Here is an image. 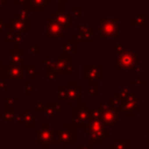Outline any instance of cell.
<instances>
[{
  "label": "cell",
  "instance_id": "obj_15",
  "mask_svg": "<svg viewBox=\"0 0 149 149\" xmlns=\"http://www.w3.org/2000/svg\"><path fill=\"white\" fill-rule=\"evenodd\" d=\"M54 0H27L24 3V8H27L29 12H40L43 13L48 7L51 6V2Z\"/></svg>",
  "mask_w": 149,
  "mask_h": 149
},
{
  "label": "cell",
  "instance_id": "obj_28",
  "mask_svg": "<svg viewBox=\"0 0 149 149\" xmlns=\"http://www.w3.org/2000/svg\"><path fill=\"white\" fill-rule=\"evenodd\" d=\"M83 6H72L71 7V14L73 17H80L81 14H83Z\"/></svg>",
  "mask_w": 149,
  "mask_h": 149
},
{
  "label": "cell",
  "instance_id": "obj_22",
  "mask_svg": "<svg viewBox=\"0 0 149 149\" xmlns=\"http://www.w3.org/2000/svg\"><path fill=\"white\" fill-rule=\"evenodd\" d=\"M8 77L10 79H16V80H21L23 79V70L21 66H16V65H10L9 66V71H8Z\"/></svg>",
  "mask_w": 149,
  "mask_h": 149
},
{
  "label": "cell",
  "instance_id": "obj_11",
  "mask_svg": "<svg viewBox=\"0 0 149 149\" xmlns=\"http://www.w3.org/2000/svg\"><path fill=\"white\" fill-rule=\"evenodd\" d=\"M93 28L90 27L86 23H79L77 26V31L72 34L71 37H73L78 43H84V44H91L94 42L93 37Z\"/></svg>",
  "mask_w": 149,
  "mask_h": 149
},
{
  "label": "cell",
  "instance_id": "obj_6",
  "mask_svg": "<svg viewBox=\"0 0 149 149\" xmlns=\"http://www.w3.org/2000/svg\"><path fill=\"white\" fill-rule=\"evenodd\" d=\"M98 107L100 108V120L106 127H113L118 123L119 116H120V111H118L114 106L107 102H99Z\"/></svg>",
  "mask_w": 149,
  "mask_h": 149
},
{
  "label": "cell",
  "instance_id": "obj_9",
  "mask_svg": "<svg viewBox=\"0 0 149 149\" xmlns=\"http://www.w3.org/2000/svg\"><path fill=\"white\" fill-rule=\"evenodd\" d=\"M55 129L51 128L50 123L41 125V128L36 130V143L41 146L42 149H49L51 143H54Z\"/></svg>",
  "mask_w": 149,
  "mask_h": 149
},
{
  "label": "cell",
  "instance_id": "obj_3",
  "mask_svg": "<svg viewBox=\"0 0 149 149\" xmlns=\"http://www.w3.org/2000/svg\"><path fill=\"white\" fill-rule=\"evenodd\" d=\"M99 38H119L120 37V17H102L98 19Z\"/></svg>",
  "mask_w": 149,
  "mask_h": 149
},
{
  "label": "cell",
  "instance_id": "obj_24",
  "mask_svg": "<svg viewBox=\"0 0 149 149\" xmlns=\"http://www.w3.org/2000/svg\"><path fill=\"white\" fill-rule=\"evenodd\" d=\"M87 92L91 97H98L99 95V85L95 80H90L87 84Z\"/></svg>",
  "mask_w": 149,
  "mask_h": 149
},
{
  "label": "cell",
  "instance_id": "obj_21",
  "mask_svg": "<svg viewBox=\"0 0 149 149\" xmlns=\"http://www.w3.org/2000/svg\"><path fill=\"white\" fill-rule=\"evenodd\" d=\"M61 111H62V106H61L59 102H56V104L55 102L47 104L45 105V109H44L45 115L48 118H55L57 115V113L61 112Z\"/></svg>",
  "mask_w": 149,
  "mask_h": 149
},
{
  "label": "cell",
  "instance_id": "obj_33",
  "mask_svg": "<svg viewBox=\"0 0 149 149\" xmlns=\"http://www.w3.org/2000/svg\"><path fill=\"white\" fill-rule=\"evenodd\" d=\"M29 49H30V51H31L34 55H38V54L41 52V44H38V43H36V44H31Z\"/></svg>",
  "mask_w": 149,
  "mask_h": 149
},
{
  "label": "cell",
  "instance_id": "obj_5",
  "mask_svg": "<svg viewBox=\"0 0 149 149\" xmlns=\"http://www.w3.org/2000/svg\"><path fill=\"white\" fill-rule=\"evenodd\" d=\"M72 123L77 127V128H81L83 132L86 129L90 119H91V114H90V107L87 105V102L83 101V99L77 101V106L72 107Z\"/></svg>",
  "mask_w": 149,
  "mask_h": 149
},
{
  "label": "cell",
  "instance_id": "obj_32",
  "mask_svg": "<svg viewBox=\"0 0 149 149\" xmlns=\"http://www.w3.org/2000/svg\"><path fill=\"white\" fill-rule=\"evenodd\" d=\"M123 50H126V45L123 43H116L114 45V54L115 55H119L120 52H122Z\"/></svg>",
  "mask_w": 149,
  "mask_h": 149
},
{
  "label": "cell",
  "instance_id": "obj_25",
  "mask_svg": "<svg viewBox=\"0 0 149 149\" xmlns=\"http://www.w3.org/2000/svg\"><path fill=\"white\" fill-rule=\"evenodd\" d=\"M23 122H24V126L27 128H31L34 127L35 122H34V116L33 114L29 112V108H26V113L23 114Z\"/></svg>",
  "mask_w": 149,
  "mask_h": 149
},
{
  "label": "cell",
  "instance_id": "obj_19",
  "mask_svg": "<svg viewBox=\"0 0 149 149\" xmlns=\"http://www.w3.org/2000/svg\"><path fill=\"white\" fill-rule=\"evenodd\" d=\"M62 52H64V54H66V55H70V56L77 55V54H78V42H77L73 37L66 38L65 43L63 44Z\"/></svg>",
  "mask_w": 149,
  "mask_h": 149
},
{
  "label": "cell",
  "instance_id": "obj_2",
  "mask_svg": "<svg viewBox=\"0 0 149 149\" xmlns=\"http://www.w3.org/2000/svg\"><path fill=\"white\" fill-rule=\"evenodd\" d=\"M84 132L87 134L88 143L91 144H102L105 140H107L109 136L107 127L101 122L100 118L98 116H91L90 122Z\"/></svg>",
  "mask_w": 149,
  "mask_h": 149
},
{
  "label": "cell",
  "instance_id": "obj_16",
  "mask_svg": "<svg viewBox=\"0 0 149 149\" xmlns=\"http://www.w3.org/2000/svg\"><path fill=\"white\" fill-rule=\"evenodd\" d=\"M50 16L54 17L58 23H61L66 29L71 28L72 24H73V16H72L71 12H68V10H65V12H57V10H55V12H52L50 14Z\"/></svg>",
  "mask_w": 149,
  "mask_h": 149
},
{
  "label": "cell",
  "instance_id": "obj_12",
  "mask_svg": "<svg viewBox=\"0 0 149 149\" xmlns=\"http://www.w3.org/2000/svg\"><path fill=\"white\" fill-rule=\"evenodd\" d=\"M104 71L105 68L101 64H97V65H83V79L86 81L90 80H104Z\"/></svg>",
  "mask_w": 149,
  "mask_h": 149
},
{
  "label": "cell",
  "instance_id": "obj_14",
  "mask_svg": "<svg viewBox=\"0 0 149 149\" xmlns=\"http://www.w3.org/2000/svg\"><path fill=\"white\" fill-rule=\"evenodd\" d=\"M6 27H8L10 30L17 31V33H29L30 31V27H29V19H22L16 13H14V15L12 17H9L8 23L6 24Z\"/></svg>",
  "mask_w": 149,
  "mask_h": 149
},
{
  "label": "cell",
  "instance_id": "obj_17",
  "mask_svg": "<svg viewBox=\"0 0 149 149\" xmlns=\"http://www.w3.org/2000/svg\"><path fill=\"white\" fill-rule=\"evenodd\" d=\"M24 59V51L19 48H14L9 50V63L10 65L22 66Z\"/></svg>",
  "mask_w": 149,
  "mask_h": 149
},
{
  "label": "cell",
  "instance_id": "obj_4",
  "mask_svg": "<svg viewBox=\"0 0 149 149\" xmlns=\"http://www.w3.org/2000/svg\"><path fill=\"white\" fill-rule=\"evenodd\" d=\"M54 143L61 146L77 143V127L73 123H62L61 128L55 129Z\"/></svg>",
  "mask_w": 149,
  "mask_h": 149
},
{
  "label": "cell",
  "instance_id": "obj_36",
  "mask_svg": "<svg viewBox=\"0 0 149 149\" xmlns=\"http://www.w3.org/2000/svg\"><path fill=\"white\" fill-rule=\"evenodd\" d=\"M77 149H93V146L91 143H88V144H78Z\"/></svg>",
  "mask_w": 149,
  "mask_h": 149
},
{
  "label": "cell",
  "instance_id": "obj_1",
  "mask_svg": "<svg viewBox=\"0 0 149 149\" xmlns=\"http://www.w3.org/2000/svg\"><path fill=\"white\" fill-rule=\"evenodd\" d=\"M114 69L120 70H133L136 74H141V55L134 50L126 49L119 55H115Z\"/></svg>",
  "mask_w": 149,
  "mask_h": 149
},
{
  "label": "cell",
  "instance_id": "obj_8",
  "mask_svg": "<svg viewBox=\"0 0 149 149\" xmlns=\"http://www.w3.org/2000/svg\"><path fill=\"white\" fill-rule=\"evenodd\" d=\"M72 56L66 55L64 52H61L56 56L55 59V70L58 72V74L63 76H70L73 70H77V65L72 63Z\"/></svg>",
  "mask_w": 149,
  "mask_h": 149
},
{
  "label": "cell",
  "instance_id": "obj_37",
  "mask_svg": "<svg viewBox=\"0 0 149 149\" xmlns=\"http://www.w3.org/2000/svg\"><path fill=\"white\" fill-rule=\"evenodd\" d=\"M8 6V0H0V12L3 9V7Z\"/></svg>",
  "mask_w": 149,
  "mask_h": 149
},
{
  "label": "cell",
  "instance_id": "obj_18",
  "mask_svg": "<svg viewBox=\"0 0 149 149\" xmlns=\"http://www.w3.org/2000/svg\"><path fill=\"white\" fill-rule=\"evenodd\" d=\"M147 13L146 12H136L132 17H130V27H147Z\"/></svg>",
  "mask_w": 149,
  "mask_h": 149
},
{
  "label": "cell",
  "instance_id": "obj_29",
  "mask_svg": "<svg viewBox=\"0 0 149 149\" xmlns=\"http://www.w3.org/2000/svg\"><path fill=\"white\" fill-rule=\"evenodd\" d=\"M58 76V72L55 70V69H49L47 68V74H45V78L49 79V80H55Z\"/></svg>",
  "mask_w": 149,
  "mask_h": 149
},
{
  "label": "cell",
  "instance_id": "obj_10",
  "mask_svg": "<svg viewBox=\"0 0 149 149\" xmlns=\"http://www.w3.org/2000/svg\"><path fill=\"white\" fill-rule=\"evenodd\" d=\"M45 37L47 38H66V28L58 23L54 17L45 19Z\"/></svg>",
  "mask_w": 149,
  "mask_h": 149
},
{
  "label": "cell",
  "instance_id": "obj_27",
  "mask_svg": "<svg viewBox=\"0 0 149 149\" xmlns=\"http://www.w3.org/2000/svg\"><path fill=\"white\" fill-rule=\"evenodd\" d=\"M24 69H26V72H27V74H29V77H30L31 80L35 79V77L38 76V73H40V71L36 70V68L34 65H27Z\"/></svg>",
  "mask_w": 149,
  "mask_h": 149
},
{
  "label": "cell",
  "instance_id": "obj_34",
  "mask_svg": "<svg viewBox=\"0 0 149 149\" xmlns=\"http://www.w3.org/2000/svg\"><path fill=\"white\" fill-rule=\"evenodd\" d=\"M33 90H34V87L30 85V83L29 81H26V95L27 97L30 94V91H33Z\"/></svg>",
  "mask_w": 149,
  "mask_h": 149
},
{
  "label": "cell",
  "instance_id": "obj_20",
  "mask_svg": "<svg viewBox=\"0 0 149 149\" xmlns=\"http://www.w3.org/2000/svg\"><path fill=\"white\" fill-rule=\"evenodd\" d=\"M3 42L5 43H15V47H17V44L23 43L24 40H23L22 33H17V31L9 29V31L6 34V36L3 38Z\"/></svg>",
  "mask_w": 149,
  "mask_h": 149
},
{
  "label": "cell",
  "instance_id": "obj_31",
  "mask_svg": "<svg viewBox=\"0 0 149 149\" xmlns=\"http://www.w3.org/2000/svg\"><path fill=\"white\" fill-rule=\"evenodd\" d=\"M146 84H147V81L142 79L141 74H136L135 79H133V80L130 81V85H142V86H144Z\"/></svg>",
  "mask_w": 149,
  "mask_h": 149
},
{
  "label": "cell",
  "instance_id": "obj_26",
  "mask_svg": "<svg viewBox=\"0 0 149 149\" xmlns=\"http://www.w3.org/2000/svg\"><path fill=\"white\" fill-rule=\"evenodd\" d=\"M57 98H58V101H66L68 99L66 86H57Z\"/></svg>",
  "mask_w": 149,
  "mask_h": 149
},
{
  "label": "cell",
  "instance_id": "obj_35",
  "mask_svg": "<svg viewBox=\"0 0 149 149\" xmlns=\"http://www.w3.org/2000/svg\"><path fill=\"white\" fill-rule=\"evenodd\" d=\"M44 109H45V105L44 104H42V102H36V111L37 112H44Z\"/></svg>",
  "mask_w": 149,
  "mask_h": 149
},
{
  "label": "cell",
  "instance_id": "obj_23",
  "mask_svg": "<svg viewBox=\"0 0 149 149\" xmlns=\"http://www.w3.org/2000/svg\"><path fill=\"white\" fill-rule=\"evenodd\" d=\"M130 141L128 139H116L109 144V149H129Z\"/></svg>",
  "mask_w": 149,
  "mask_h": 149
},
{
  "label": "cell",
  "instance_id": "obj_13",
  "mask_svg": "<svg viewBox=\"0 0 149 149\" xmlns=\"http://www.w3.org/2000/svg\"><path fill=\"white\" fill-rule=\"evenodd\" d=\"M66 90H68V99L66 105L68 107L72 108V102H77L78 100L83 99V87L78 85V81L76 80H69L66 83Z\"/></svg>",
  "mask_w": 149,
  "mask_h": 149
},
{
  "label": "cell",
  "instance_id": "obj_7",
  "mask_svg": "<svg viewBox=\"0 0 149 149\" xmlns=\"http://www.w3.org/2000/svg\"><path fill=\"white\" fill-rule=\"evenodd\" d=\"M141 97H137L135 92L130 91V93L122 100L121 112L126 115V118H135L136 113L141 112Z\"/></svg>",
  "mask_w": 149,
  "mask_h": 149
},
{
  "label": "cell",
  "instance_id": "obj_30",
  "mask_svg": "<svg viewBox=\"0 0 149 149\" xmlns=\"http://www.w3.org/2000/svg\"><path fill=\"white\" fill-rule=\"evenodd\" d=\"M56 10L57 12H65V10H68V2L63 1V0L56 1Z\"/></svg>",
  "mask_w": 149,
  "mask_h": 149
}]
</instances>
